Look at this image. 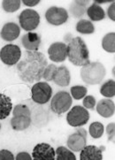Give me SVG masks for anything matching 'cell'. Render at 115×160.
<instances>
[{"label": "cell", "mask_w": 115, "mask_h": 160, "mask_svg": "<svg viewBox=\"0 0 115 160\" xmlns=\"http://www.w3.org/2000/svg\"><path fill=\"white\" fill-rule=\"evenodd\" d=\"M48 66V60L42 52H26L17 64L16 72L18 77L27 83L39 82Z\"/></svg>", "instance_id": "obj_1"}, {"label": "cell", "mask_w": 115, "mask_h": 160, "mask_svg": "<svg viewBox=\"0 0 115 160\" xmlns=\"http://www.w3.org/2000/svg\"><path fill=\"white\" fill-rule=\"evenodd\" d=\"M68 58L76 67H82L90 62L89 49L82 37H73L68 44Z\"/></svg>", "instance_id": "obj_2"}, {"label": "cell", "mask_w": 115, "mask_h": 160, "mask_svg": "<svg viewBox=\"0 0 115 160\" xmlns=\"http://www.w3.org/2000/svg\"><path fill=\"white\" fill-rule=\"evenodd\" d=\"M80 74L83 82L88 85H97L103 82L106 70L102 63L94 61L82 67Z\"/></svg>", "instance_id": "obj_3"}, {"label": "cell", "mask_w": 115, "mask_h": 160, "mask_svg": "<svg viewBox=\"0 0 115 160\" xmlns=\"http://www.w3.org/2000/svg\"><path fill=\"white\" fill-rule=\"evenodd\" d=\"M73 103V98L67 91H58L52 98L50 108L52 112L61 115L68 112Z\"/></svg>", "instance_id": "obj_4"}, {"label": "cell", "mask_w": 115, "mask_h": 160, "mask_svg": "<svg viewBox=\"0 0 115 160\" xmlns=\"http://www.w3.org/2000/svg\"><path fill=\"white\" fill-rule=\"evenodd\" d=\"M32 100L37 104H45L52 98V88L48 82H36L31 88Z\"/></svg>", "instance_id": "obj_5"}, {"label": "cell", "mask_w": 115, "mask_h": 160, "mask_svg": "<svg viewBox=\"0 0 115 160\" xmlns=\"http://www.w3.org/2000/svg\"><path fill=\"white\" fill-rule=\"evenodd\" d=\"M89 119V113L83 106L76 105L69 110L67 115V121L73 128H81L87 124Z\"/></svg>", "instance_id": "obj_6"}, {"label": "cell", "mask_w": 115, "mask_h": 160, "mask_svg": "<svg viewBox=\"0 0 115 160\" xmlns=\"http://www.w3.org/2000/svg\"><path fill=\"white\" fill-rule=\"evenodd\" d=\"M20 28L27 32H31L37 29L40 23V15L37 11L26 9L22 11L19 15Z\"/></svg>", "instance_id": "obj_7"}, {"label": "cell", "mask_w": 115, "mask_h": 160, "mask_svg": "<svg viewBox=\"0 0 115 160\" xmlns=\"http://www.w3.org/2000/svg\"><path fill=\"white\" fill-rule=\"evenodd\" d=\"M21 58V48L16 44H6L0 51V59L6 66H14Z\"/></svg>", "instance_id": "obj_8"}, {"label": "cell", "mask_w": 115, "mask_h": 160, "mask_svg": "<svg viewBox=\"0 0 115 160\" xmlns=\"http://www.w3.org/2000/svg\"><path fill=\"white\" fill-rule=\"evenodd\" d=\"M68 12L63 7L52 6L45 12V19L52 26H60L68 20Z\"/></svg>", "instance_id": "obj_9"}, {"label": "cell", "mask_w": 115, "mask_h": 160, "mask_svg": "<svg viewBox=\"0 0 115 160\" xmlns=\"http://www.w3.org/2000/svg\"><path fill=\"white\" fill-rule=\"evenodd\" d=\"M49 58L55 63L64 62L68 58V45L63 42H56L48 48Z\"/></svg>", "instance_id": "obj_10"}, {"label": "cell", "mask_w": 115, "mask_h": 160, "mask_svg": "<svg viewBox=\"0 0 115 160\" xmlns=\"http://www.w3.org/2000/svg\"><path fill=\"white\" fill-rule=\"evenodd\" d=\"M56 152L55 150L48 143L41 142L37 144L32 151L33 160H55Z\"/></svg>", "instance_id": "obj_11"}, {"label": "cell", "mask_w": 115, "mask_h": 160, "mask_svg": "<svg viewBox=\"0 0 115 160\" xmlns=\"http://www.w3.org/2000/svg\"><path fill=\"white\" fill-rule=\"evenodd\" d=\"M52 118V115L47 109L38 107L31 113V124L37 128H43L47 126Z\"/></svg>", "instance_id": "obj_12"}, {"label": "cell", "mask_w": 115, "mask_h": 160, "mask_svg": "<svg viewBox=\"0 0 115 160\" xmlns=\"http://www.w3.org/2000/svg\"><path fill=\"white\" fill-rule=\"evenodd\" d=\"M104 147L86 145L80 152V160H103Z\"/></svg>", "instance_id": "obj_13"}, {"label": "cell", "mask_w": 115, "mask_h": 160, "mask_svg": "<svg viewBox=\"0 0 115 160\" xmlns=\"http://www.w3.org/2000/svg\"><path fill=\"white\" fill-rule=\"evenodd\" d=\"M20 34H21V28L14 22L5 23L0 31L1 38L6 42L14 41L19 37Z\"/></svg>", "instance_id": "obj_14"}, {"label": "cell", "mask_w": 115, "mask_h": 160, "mask_svg": "<svg viewBox=\"0 0 115 160\" xmlns=\"http://www.w3.org/2000/svg\"><path fill=\"white\" fill-rule=\"evenodd\" d=\"M41 43V37L37 33L28 32L21 37V44L28 52H37Z\"/></svg>", "instance_id": "obj_15"}, {"label": "cell", "mask_w": 115, "mask_h": 160, "mask_svg": "<svg viewBox=\"0 0 115 160\" xmlns=\"http://www.w3.org/2000/svg\"><path fill=\"white\" fill-rule=\"evenodd\" d=\"M114 102L109 98L101 99L99 100V102L97 103V112L103 118H105V119L111 118L112 116L114 115Z\"/></svg>", "instance_id": "obj_16"}, {"label": "cell", "mask_w": 115, "mask_h": 160, "mask_svg": "<svg viewBox=\"0 0 115 160\" xmlns=\"http://www.w3.org/2000/svg\"><path fill=\"white\" fill-rule=\"evenodd\" d=\"M52 82L59 87H68L71 82V74L68 67L66 66L58 67Z\"/></svg>", "instance_id": "obj_17"}, {"label": "cell", "mask_w": 115, "mask_h": 160, "mask_svg": "<svg viewBox=\"0 0 115 160\" xmlns=\"http://www.w3.org/2000/svg\"><path fill=\"white\" fill-rule=\"evenodd\" d=\"M87 140L86 138L82 137L77 133L71 134L68 136V141H67V146L68 149L73 151V152H78L83 149L86 146Z\"/></svg>", "instance_id": "obj_18"}, {"label": "cell", "mask_w": 115, "mask_h": 160, "mask_svg": "<svg viewBox=\"0 0 115 160\" xmlns=\"http://www.w3.org/2000/svg\"><path fill=\"white\" fill-rule=\"evenodd\" d=\"M31 125V117L28 116H13L11 119V127L15 131H23Z\"/></svg>", "instance_id": "obj_19"}, {"label": "cell", "mask_w": 115, "mask_h": 160, "mask_svg": "<svg viewBox=\"0 0 115 160\" xmlns=\"http://www.w3.org/2000/svg\"><path fill=\"white\" fill-rule=\"evenodd\" d=\"M86 13L89 16L91 22L103 21L105 18V10L100 5H97L96 3H93L92 5H89V7H87Z\"/></svg>", "instance_id": "obj_20"}, {"label": "cell", "mask_w": 115, "mask_h": 160, "mask_svg": "<svg viewBox=\"0 0 115 160\" xmlns=\"http://www.w3.org/2000/svg\"><path fill=\"white\" fill-rule=\"evenodd\" d=\"M12 111V103L9 97L0 94V120L6 119Z\"/></svg>", "instance_id": "obj_21"}, {"label": "cell", "mask_w": 115, "mask_h": 160, "mask_svg": "<svg viewBox=\"0 0 115 160\" xmlns=\"http://www.w3.org/2000/svg\"><path fill=\"white\" fill-rule=\"evenodd\" d=\"M76 31L82 34V35H91L95 32L94 24L89 20L86 19H81L78 22L76 23L75 26Z\"/></svg>", "instance_id": "obj_22"}, {"label": "cell", "mask_w": 115, "mask_h": 160, "mask_svg": "<svg viewBox=\"0 0 115 160\" xmlns=\"http://www.w3.org/2000/svg\"><path fill=\"white\" fill-rule=\"evenodd\" d=\"M100 94L105 98H113L115 96V82L114 80H107L100 87Z\"/></svg>", "instance_id": "obj_23"}, {"label": "cell", "mask_w": 115, "mask_h": 160, "mask_svg": "<svg viewBox=\"0 0 115 160\" xmlns=\"http://www.w3.org/2000/svg\"><path fill=\"white\" fill-rule=\"evenodd\" d=\"M102 47L105 52L109 53L115 52V33L110 32L106 34L102 39Z\"/></svg>", "instance_id": "obj_24"}, {"label": "cell", "mask_w": 115, "mask_h": 160, "mask_svg": "<svg viewBox=\"0 0 115 160\" xmlns=\"http://www.w3.org/2000/svg\"><path fill=\"white\" fill-rule=\"evenodd\" d=\"M55 152H56L55 160H76V157L73 154V151H71L67 147L59 146L55 150Z\"/></svg>", "instance_id": "obj_25"}, {"label": "cell", "mask_w": 115, "mask_h": 160, "mask_svg": "<svg viewBox=\"0 0 115 160\" xmlns=\"http://www.w3.org/2000/svg\"><path fill=\"white\" fill-rule=\"evenodd\" d=\"M105 132V127L99 121H95L89 125V133L93 139H99Z\"/></svg>", "instance_id": "obj_26"}, {"label": "cell", "mask_w": 115, "mask_h": 160, "mask_svg": "<svg viewBox=\"0 0 115 160\" xmlns=\"http://www.w3.org/2000/svg\"><path fill=\"white\" fill-rule=\"evenodd\" d=\"M87 11V6H84L76 3V1L73 2L69 6V12L75 19H80L83 17Z\"/></svg>", "instance_id": "obj_27"}, {"label": "cell", "mask_w": 115, "mask_h": 160, "mask_svg": "<svg viewBox=\"0 0 115 160\" xmlns=\"http://www.w3.org/2000/svg\"><path fill=\"white\" fill-rule=\"evenodd\" d=\"M21 1L20 0H4L2 2V8L6 12H15L20 9Z\"/></svg>", "instance_id": "obj_28"}, {"label": "cell", "mask_w": 115, "mask_h": 160, "mask_svg": "<svg viewBox=\"0 0 115 160\" xmlns=\"http://www.w3.org/2000/svg\"><path fill=\"white\" fill-rule=\"evenodd\" d=\"M70 92H71V97L75 100H81L87 96L88 89L86 87L82 86V85H76L73 86L70 88Z\"/></svg>", "instance_id": "obj_29"}, {"label": "cell", "mask_w": 115, "mask_h": 160, "mask_svg": "<svg viewBox=\"0 0 115 160\" xmlns=\"http://www.w3.org/2000/svg\"><path fill=\"white\" fill-rule=\"evenodd\" d=\"M12 115L13 116H28L31 117V111L28 106L23 103H19L12 108Z\"/></svg>", "instance_id": "obj_30"}, {"label": "cell", "mask_w": 115, "mask_h": 160, "mask_svg": "<svg viewBox=\"0 0 115 160\" xmlns=\"http://www.w3.org/2000/svg\"><path fill=\"white\" fill-rule=\"evenodd\" d=\"M58 67L54 64H50L48 65L44 72H43V74H42V78L46 81V82H52L53 78H54V75L56 73V71H57Z\"/></svg>", "instance_id": "obj_31"}, {"label": "cell", "mask_w": 115, "mask_h": 160, "mask_svg": "<svg viewBox=\"0 0 115 160\" xmlns=\"http://www.w3.org/2000/svg\"><path fill=\"white\" fill-rule=\"evenodd\" d=\"M82 104H83V107L87 110H93L97 104V102H96V99L93 96H86L85 98H83V102H82Z\"/></svg>", "instance_id": "obj_32"}, {"label": "cell", "mask_w": 115, "mask_h": 160, "mask_svg": "<svg viewBox=\"0 0 115 160\" xmlns=\"http://www.w3.org/2000/svg\"><path fill=\"white\" fill-rule=\"evenodd\" d=\"M114 131H115V124L114 122H111L106 127V134L108 136V141L114 142Z\"/></svg>", "instance_id": "obj_33"}, {"label": "cell", "mask_w": 115, "mask_h": 160, "mask_svg": "<svg viewBox=\"0 0 115 160\" xmlns=\"http://www.w3.org/2000/svg\"><path fill=\"white\" fill-rule=\"evenodd\" d=\"M0 160H15V158L10 150H0Z\"/></svg>", "instance_id": "obj_34"}, {"label": "cell", "mask_w": 115, "mask_h": 160, "mask_svg": "<svg viewBox=\"0 0 115 160\" xmlns=\"http://www.w3.org/2000/svg\"><path fill=\"white\" fill-rule=\"evenodd\" d=\"M107 15L109 17L111 21H115V2L112 1L111 3L110 6L107 9Z\"/></svg>", "instance_id": "obj_35"}, {"label": "cell", "mask_w": 115, "mask_h": 160, "mask_svg": "<svg viewBox=\"0 0 115 160\" xmlns=\"http://www.w3.org/2000/svg\"><path fill=\"white\" fill-rule=\"evenodd\" d=\"M15 160H33L32 157L26 151H21L15 157Z\"/></svg>", "instance_id": "obj_36"}, {"label": "cell", "mask_w": 115, "mask_h": 160, "mask_svg": "<svg viewBox=\"0 0 115 160\" xmlns=\"http://www.w3.org/2000/svg\"><path fill=\"white\" fill-rule=\"evenodd\" d=\"M40 3L39 0H23L22 1V4L28 7H33V6H36Z\"/></svg>", "instance_id": "obj_37"}, {"label": "cell", "mask_w": 115, "mask_h": 160, "mask_svg": "<svg viewBox=\"0 0 115 160\" xmlns=\"http://www.w3.org/2000/svg\"><path fill=\"white\" fill-rule=\"evenodd\" d=\"M73 39V36L71 34V33H67L65 36H64V37H63V40H64V43H66L67 45H68V43L72 41Z\"/></svg>", "instance_id": "obj_38"}, {"label": "cell", "mask_w": 115, "mask_h": 160, "mask_svg": "<svg viewBox=\"0 0 115 160\" xmlns=\"http://www.w3.org/2000/svg\"><path fill=\"white\" fill-rule=\"evenodd\" d=\"M75 133H77V134H79L80 135H82V137H84V138H86L87 139V135H88V133H87V131L85 130L84 128H75Z\"/></svg>", "instance_id": "obj_39"}, {"label": "cell", "mask_w": 115, "mask_h": 160, "mask_svg": "<svg viewBox=\"0 0 115 160\" xmlns=\"http://www.w3.org/2000/svg\"><path fill=\"white\" fill-rule=\"evenodd\" d=\"M108 2H112V1H108V0H106V1H95L94 3H96L97 5H101V4H106V3H108Z\"/></svg>", "instance_id": "obj_40"}, {"label": "cell", "mask_w": 115, "mask_h": 160, "mask_svg": "<svg viewBox=\"0 0 115 160\" xmlns=\"http://www.w3.org/2000/svg\"><path fill=\"white\" fill-rule=\"evenodd\" d=\"M112 74H113V76H114V67L112 68Z\"/></svg>", "instance_id": "obj_41"}, {"label": "cell", "mask_w": 115, "mask_h": 160, "mask_svg": "<svg viewBox=\"0 0 115 160\" xmlns=\"http://www.w3.org/2000/svg\"><path fill=\"white\" fill-rule=\"evenodd\" d=\"M0 130H1V124H0Z\"/></svg>", "instance_id": "obj_42"}]
</instances>
